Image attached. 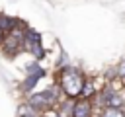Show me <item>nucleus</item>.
Masks as SVG:
<instances>
[{
  "label": "nucleus",
  "mask_w": 125,
  "mask_h": 117,
  "mask_svg": "<svg viewBox=\"0 0 125 117\" xmlns=\"http://www.w3.org/2000/svg\"><path fill=\"white\" fill-rule=\"evenodd\" d=\"M25 70H27V74H33V76H39V78H43V76H45V70H43L37 62L27 64V66H25Z\"/></svg>",
  "instance_id": "9b49d317"
},
{
  "label": "nucleus",
  "mask_w": 125,
  "mask_h": 117,
  "mask_svg": "<svg viewBox=\"0 0 125 117\" xmlns=\"http://www.w3.org/2000/svg\"><path fill=\"white\" fill-rule=\"evenodd\" d=\"M45 117H62V115H61V113H55V111H47Z\"/></svg>",
  "instance_id": "4468645a"
},
{
  "label": "nucleus",
  "mask_w": 125,
  "mask_h": 117,
  "mask_svg": "<svg viewBox=\"0 0 125 117\" xmlns=\"http://www.w3.org/2000/svg\"><path fill=\"white\" fill-rule=\"evenodd\" d=\"M70 117H92V103L90 99H76L72 105V115Z\"/></svg>",
  "instance_id": "423d86ee"
},
{
  "label": "nucleus",
  "mask_w": 125,
  "mask_h": 117,
  "mask_svg": "<svg viewBox=\"0 0 125 117\" xmlns=\"http://www.w3.org/2000/svg\"><path fill=\"white\" fill-rule=\"evenodd\" d=\"M23 49L27 53H31L37 60L45 57V49L41 45V35L33 29H25V39H23Z\"/></svg>",
  "instance_id": "20e7f679"
},
{
  "label": "nucleus",
  "mask_w": 125,
  "mask_h": 117,
  "mask_svg": "<svg viewBox=\"0 0 125 117\" xmlns=\"http://www.w3.org/2000/svg\"><path fill=\"white\" fill-rule=\"evenodd\" d=\"M84 84H86V80H84L82 72L76 70V68H70V66L64 68L61 72V76H59V86L64 92V96L70 98V99H78L82 96Z\"/></svg>",
  "instance_id": "f257e3e1"
},
{
  "label": "nucleus",
  "mask_w": 125,
  "mask_h": 117,
  "mask_svg": "<svg viewBox=\"0 0 125 117\" xmlns=\"http://www.w3.org/2000/svg\"><path fill=\"white\" fill-rule=\"evenodd\" d=\"M25 29H27V27H23V25L20 23V25H16L12 31H8V33L4 35V39H2L0 45H2V49H4L6 55H16V53L23 47Z\"/></svg>",
  "instance_id": "f03ea898"
},
{
  "label": "nucleus",
  "mask_w": 125,
  "mask_h": 117,
  "mask_svg": "<svg viewBox=\"0 0 125 117\" xmlns=\"http://www.w3.org/2000/svg\"><path fill=\"white\" fill-rule=\"evenodd\" d=\"M16 25H20V21L16 20V18H10V16H0V27L8 33V31H12Z\"/></svg>",
  "instance_id": "0eeeda50"
},
{
  "label": "nucleus",
  "mask_w": 125,
  "mask_h": 117,
  "mask_svg": "<svg viewBox=\"0 0 125 117\" xmlns=\"http://www.w3.org/2000/svg\"><path fill=\"white\" fill-rule=\"evenodd\" d=\"M37 80H41L39 76H33V74H27V78H25V82L21 84V90H25V92H29L35 84H37Z\"/></svg>",
  "instance_id": "f8f14e48"
},
{
  "label": "nucleus",
  "mask_w": 125,
  "mask_h": 117,
  "mask_svg": "<svg viewBox=\"0 0 125 117\" xmlns=\"http://www.w3.org/2000/svg\"><path fill=\"white\" fill-rule=\"evenodd\" d=\"M94 94H96L94 82H92V80H86V84H84V90H82V96H80V98H84V99H90V98H94Z\"/></svg>",
  "instance_id": "9d476101"
},
{
  "label": "nucleus",
  "mask_w": 125,
  "mask_h": 117,
  "mask_svg": "<svg viewBox=\"0 0 125 117\" xmlns=\"http://www.w3.org/2000/svg\"><path fill=\"white\" fill-rule=\"evenodd\" d=\"M98 103L102 107H121L123 105V98L117 92H113L111 88H104L102 94L98 96Z\"/></svg>",
  "instance_id": "39448f33"
},
{
  "label": "nucleus",
  "mask_w": 125,
  "mask_h": 117,
  "mask_svg": "<svg viewBox=\"0 0 125 117\" xmlns=\"http://www.w3.org/2000/svg\"><path fill=\"white\" fill-rule=\"evenodd\" d=\"M37 111L39 109H35L31 103H23L18 109V117H37Z\"/></svg>",
  "instance_id": "6e6552de"
},
{
  "label": "nucleus",
  "mask_w": 125,
  "mask_h": 117,
  "mask_svg": "<svg viewBox=\"0 0 125 117\" xmlns=\"http://www.w3.org/2000/svg\"><path fill=\"white\" fill-rule=\"evenodd\" d=\"M117 76H119L121 80H125V58L117 64Z\"/></svg>",
  "instance_id": "ddd939ff"
},
{
  "label": "nucleus",
  "mask_w": 125,
  "mask_h": 117,
  "mask_svg": "<svg viewBox=\"0 0 125 117\" xmlns=\"http://www.w3.org/2000/svg\"><path fill=\"white\" fill-rule=\"evenodd\" d=\"M57 99H59V90H57V88H49V90H45V92H41V94L31 96V98L27 99V103H31V105H33L35 109H39V111H45V109H49Z\"/></svg>",
  "instance_id": "7ed1b4c3"
},
{
  "label": "nucleus",
  "mask_w": 125,
  "mask_h": 117,
  "mask_svg": "<svg viewBox=\"0 0 125 117\" xmlns=\"http://www.w3.org/2000/svg\"><path fill=\"white\" fill-rule=\"evenodd\" d=\"M100 117H125V113L121 107H104Z\"/></svg>",
  "instance_id": "1a4fd4ad"
},
{
  "label": "nucleus",
  "mask_w": 125,
  "mask_h": 117,
  "mask_svg": "<svg viewBox=\"0 0 125 117\" xmlns=\"http://www.w3.org/2000/svg\"><path fill=\"white\" fill-rule=\"evenodd\" d=\"M4 35H6V31H4L2 27H0V43H2V39H4Z\"/></svg>",
  "instance_id": "2eb2a0df"
}]
</instances>
